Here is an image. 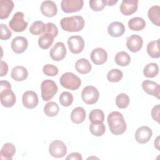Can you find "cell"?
<instances>
[{"instance_id": "cell-1", "label": "cell", "mask_w": 160, "mask_h": 160, "mask_svg": "<svg viewBox=\"0 0 160 160\" xmlns=\"http://www.w3.org/2000/svg\"><path fill=\"white\" fill-rule=\"evenodd\" d=\"M108 123L111 133L116 136L123 134L127 128L122 114L118 111H112L108 115Z\"/></svg>"}, {"instance_id": "cell-2", "label": "cell", "mask_w": 160, "mask_h": 160, "mask_svg": "<svg viewBox=\"0 0 160 160\" xmlns=\"http://www.w3.org/2000/svg\"><path fill=\"white\" fill-rule=\"evenodd\" d=\"M61 28L68 32H78L81 31L85 25L84 18L80 16L66 17L60 21Z\"/></svg>"}, {"instance_id": "cell-3", "label": "cell", "mask_w": 160, "mask_h": 160, "mask_svg": "<svg viewBox=\"0 0 160 160\" xmlns=\"http://www.w3.org/2000/svg\"><path fill=\"white\" fill-rule=\"evenodd\" d=\"M0 99L1 104L6 108H11L16 103V95L11 91V84L7 81H0Z\"/></svg>"}, {"instance_id": "cell-4", "label": "cell", "mask_w": 160, "mask_h": 160, "mask_svg": "<svg viewBox=\"0 0 160 160\" xmlns=\"http://www.w3.org/2000/svg\"><path fill=\"white\" fill-rule=\"evenodd\" d=\"M59 82L62 87L70 90H76L81 84L80 78L70 72L62 74L60 78Z\"/></svg>"}, {"instance_id": "cell-5", "label": "cell", "mask_w": 160, "mask_h": 160, "mask_svg": "<svg viewBox=\"0 0 160 160\" xmlns=\"http://www.w3.org/2000/svg\"><path fill=\"white\" fill-rule=\"evenodd\" d=\"M42 99L48 101L51 100L57 93L58 88L55 82L51 79L44 80L41 84Z\"/></svg>"}, {"instance_id": "cell-6", "label": "cell", "mask_w": 160, "mask_h": 160, "mask_svg": "<svg viewBox=\"0 0 160 160\" xmlns=\"http://www.w3.org/2000/svg\"><path fill=\"white\" fill-rule=\"evenodd\" d=\"M24 13L20 11L16 12L13 15L11 20L9 22V26L12 31L20 32L26 29L28 23L24 19Z\"/></svg>"}, {"instance_id": "cell-7", "label": "cell", "mask_w": 160, "mask_h": 160, "mask_svg": "<svg viewBox=\"0 0 160 160\" xmlns=\"http://www.w3.org/2000/svg\"><path fill=\"white\" fill-rule=\"evenodd\" d=\"M99 94L98 89L92 86L85 87L81 92V98L84 102L88 104H95L99 99Z\"/></svg>"}, {"instance_id": "cell-8", "label": "cell", "mask_w": 160, "mask_h": 160, "mask_svg": "<svg viewBox=\"0 0 160 160\" xmlns=\"http://www.w3.org/2000/svg\"><path fill=\"white\" fill-rule=\"evenodd\" d=\"M49 152L51 156L56 158H61L66 154L67 148L62 141L55 140L49 144Z\"/></svg>"}, {"instance_id": "cell-9", "label": "cell", "mask_w": 160, "mask_h": 160, "mask_svg": "<svg viewBox=\"0 0 160 160\" xmlns=\"http://www.w3.org/2000/svg\"><path fill=\"white\" fill-rule=\"evenodd\" d=\"M82 0H62L61 6L62 11L66 13H71L79 11L83 7Z\"/></svg>"}, {"instance_id": "cell-10", "label": "cell", "mask_w": 160, "mask_h": 160, "mask_svg": "<svg viewBox=\"0 0 160 160\" xmlns=\"http://www.w3.org/2000/svg\"><path fill=\"white\" fill-rule=\"evenodd\" d=\"M68 44L72 53L79 54L84 49V41L80 36H72L68 38Z\"/></svg>"}, {"instance_id": "cell-11", "label": "cell", "mask_w": 160, "mask_h": 160, "mask_svg": "<svg viewBox=\"0 0 160 160\" xmlns=\"http://www.w3.org/2000/svg\"><path fill=\"white\" fill-rule=\"evenodd\" d=\"M50 57L55 61L62 60L66 55L65 44L62 42H56L50 50Z\"/></svg>"}, {"instance_id": "cell-12", "label": "cell", "mask_w": 160, "mask_h": 160, "mask_svg": "<svg viewBox=\"0 0 160 160\" xmlns=\"http://www.w3.org/2000/svg\"><path fill=\"white\" fill-rule=\"evenodd\" d=\"M152 135V130L148 126H143L139 128L135 132V139L139 144L147 143Z\"/></svg>"}, {"instance_id": "cell-13", "label": "cell", "mask_w": 160, "mask_h": 160, "mask_svg": "<svg viewBox=\"0 0 160 160\" xmlns=\"http://www.w3.org/2000/svg\"><path fill=\"white\" fill-rule=\"evenodd\" d=\"M24 106L28 109H33L38 104L39 100L37 94L33 91H26L22 98Z\"/></svg>"}, {"instance_id": "cell-14", "label": "cell", "mask_w": 160, "mask_h": 160, "mask_svg": "<svg viewBox=\"0 0 160 160\" xmlns=\"http://www.w3.org/2000/svg\"><path fill=\"white\" fill-rule=\"evenodd\" d=\"M138 0H123L120 5V11L125 16H129L136 12Z\"/></svg>"}, {"instance_id": "cell-15", "label": "cell", "mask_w": 160, "mask_h": 160, "mask_svg": "<svg viewBox=\"0 0 160 160\" xmlns=\"http://www.w3.org/2000/svg\"><path fill=\"white\" fill-rule=\"evenodd\" d=\"M143 41L142 38L137 34H132L127 38L126 46L132 52H138L142 46Z\"/></svg>"}, {"instance_id": "cell-16", "label": "cell", "mask_w": 160, "mask_h": 160, "mask_svg": "<svg viewBox=\"0 0 160 160\" xmlns=\"http://www.w3.org/2000/svg\"><path fill=\"white\" fill-rule=\"evenodd\" d=\"M11 46L12 50L15 53L21 54L26 50L28 46V41L23 36H17L12 39Z\"/></svg>"}, {"instance_id": "cell-17", "label": "cell", "mask_w": 160, "mask_h": 160, "mask_svg": "<svg viewBox=\"0 0 160 160\" xmlns=\"http://www.w3.org/2000/svg\"><path fill=\"white\" fill-rule=\"evenodd\" d=\"M142 88L147 94L159 99L160 86L157 82L151 80H145L142 82Z\"/></svg>"}, {"instance_id": "cell-18", "label": "cell", "mask_w": 160, "mask_h": 160, "mask_svg": "<svg viewBox=\"0 0 160 160\" xmlns=\"http://www.w3.org/2000/svg\"><path fill=\"white\" fill-rule=\"evenodd\" d=\"M91 59L96 65H101L108 59L107 52L101 48H95L91 52Z\"/></svg>"}, {"instance_id": "cell-19", "label": "cell", "mask_w": 160, "mask_h": 160, "mask_svg": "<svg viewBox=\"0 0 160 160\" xmlns=\"http://www.w3.org/2000/svg\"><path fill=\"white\" fill-rule=\"evenodd\" d=\"M41 11L44 16L54 17L58 12L57 6L52 1H44L41 5Z\"/></svg>"}, {"instance_id": "cell-20", "label": "cell", "mask_w": 160, "mask_h": 160, "mask_svg": "<svg viewBox=\"0 0 160 160\" xmlns=\"http://www.w3.org/2000/svg\"><path fill=\"white\" fill-rule=\"evenodd\" d=\"M125 27L124 24L118 21L111 22L108 28V32L112 37L118 38L121 36L125 32Z\"/></svg>"}, {"instance_id": "cell-21", "label": "cell", "mask_w": 160, "mask_h": 160, "mask_svg": "<svg viewBox=\"0 0 160 160\" xmlns=\"http://www.w3.org/2000/svg\"><path fill=\"white\" fill-rule=\"evenodd\" d=\"M14 6V4L11 0L0 1V19H4L9 17Z\"/></svg>"}, {"instance_id": "cell-22", "label": "cell", "mask_w": 160, "mask_h": 160, "mask_svg": "<svg viewBox=\"0 0 160 160\" xmlns=\"http://www.w3.org/2000/svg\"><path fill=\"white\" fill-rule=\"evenodd\" d=\"M16 153L15 146L10 142L5 143L0 151L1 159L2 160H11Z\"/></svg>"}, {"instance_id": "cell-23", "label": "cell", "mask_w": 160, "mask_h": 160, "mask_svg": "<svg viewBox=\"0 0 160 160\" xmlns=\"http://www.w3.org/2000/svg\"><path fill=\"white\" fill-rule=\"evenodd\" d=\"M28 76V72L26 68L22 66H17L12 68L11 76L16 81H22L25 80Z\"/></svg>"}, {"instance_id": "cell-24", "label": "cell", "mask_w": 160, "mask_h": 160, "mask_svg": "<svg viewBox=\"0 0 160 160\" xmlns=\"http://www.w3.org/2000/svg\"><path fill=\"white\" fill-rule=\"evenodd\" d=\"M92 66L89 61L85 58L78 59L75 63V69L80 74H85L89 73L91 70Z\"/></svg>"}, {"instance_id": "cell-25", "label": "cell", "mask_w": 160, "mask_h": 160, "mask_svg": "<svg viewBox=\"0 0 160 160\" xmlns=\"http://www.w3.org/2000/svg\"><path fill=\"white\" fill-rule=\"evenodd\" d=\"M86 118V111L82 107L75 108L71 112V119L75 124L82 122Z\"/></svg>"}, {"instance_id": "cell-26", "label": "cell", "mask_w": 160, "mask_h": 160, "mask_svg": "<svg viewBox=\"0 0 160 160\" xmlns=\"http://www.w3.org/2000/svg\"><path fill=\"white\" fill-rule=\"evenodd\" d=\"M146 26V21L144 19L140 17H135L131 18L128 21L129 28L134 31L142 30Z\"/></svg>"}, {"instance_id": "cell-27", "label": "cell", "mask_w": 160, "mask_h": 160, "mask_svg": "<svg viewBox=\"0 0 160 160\" xmlns=\"http://www.w3.org/2000/svg\"><path fill=\"white\" fill-rule=\"evenodd\" d=\"M148 18L156 26H160V7L158 5L151 7L148 12Z\"/></svg>"}, {"instance_id": "cell-28", "label": "cell", "mask_w": 160, "mask_h": 160, "mask_svg": "<svg viewBox=\"0 0 160 160\" xmlns=\"http://www.w3.org/2000/svg\"><path fill=\"white\" fill-rule=\"evenodd\" d=\"M147 52L152 58H159L160 56L159 39L149 42L147 45Z\"/></svg>"}, {"instance_id": "cell-29", "label": "cell", "mask_w": 160, "mask_h": 160, "mask_svg": "<svg viewBox=\"0 0 160 160\" xmlns=\"http://www.w3.org/2000/svg\"><path fill=\"white\" fill-rule=\"evenodd\" d=\"M91 133L95 136H101L106 131V127L103 122H91L89 126Z\"/></svg>"}, {"instance_id": "cell-30", "label": "cell", "mask_w": 160, "mask_h": 160, "mask_svg": "<svg viewBox=\"0 0 160 160\" xmlns=\"http://www.w3.org/2000/svg\"><path fill=\"white\" fill-rule=\"evenodd\" d=\"M114 61L120 66H127L131 62V57L128 53L121 51L116 54Z\"/></svg>"}, {"instance_id": "cell-31", "label": "cell", "mask_w": 160, "mask_h": 160, "mask_svg": "<svg viewBox=\"0 0 160 160\" xmlns=\"http://www.w3.org/2000/svg\"><path fill=\"white\" fill-rule=\"evenodd\" d=\"M159 72V66L156 63L151 62L145 66L143 69V74L146 78H154Z\"/></svg>"}, {"instance_id": "cell-32", "label": "cell", "mask_w": 160, "mask_h": 160, "mask_svg": "<svg viewBox=\"0 0 160 160\" xmlns=\"http://www.w3.org/2000/svg\"><path fill=\"white\" fill-rule=\"evenodd\" d=\"M59 111L58 104L53 101H50L46 103L44 107V114L49 117L56 116Z\"/></svg>"}, {"instance_id": "cell-33", "label": "cell", "mask_w": 160, "mask_h": 160, "mask_svg": "<svg viewBox=\"0 0 160 160\" xmlns=\"http://www.w3.org/2000/svg\"><path fill=\"white\" fill-rule=\"evenodd\" d=\"M54 37L50 34L44 33L38 39V45L43 49H48L54 41Z\"/></svg>"}, {"instance_id": "cell-34", "label": "cell", "mask_w": 160, "mask_h": 160, "mask_svg": "<svg viewBox=\"0 0 160 160\" xmlns=\"http://www.w3.org/2000/svg\"><path fill=\"white\" fill-rule=\"evenodd\" d=\"M46 28V24H45L42 21H34L29 28V32L33 35H39L44 32Z\"/></svg>"}, {"instance_id": "cell-35", "label": "cell", "mask_w": 160, "mask_h": 160, "mask_svg": "<svg viewBox=\"0 0 160 160\" xmlns=\"http://www.w3.org/2000/svg\"><path fill=\"white\" fill-rule=\"evenodd\" d=\"M122 76L123 73L119 69H112L107 74V79L111 82H119L121 80Z\"/></svg>"}, {"instance_id": "cell-36", "label": "cell", "mask_w": 160, "mask_h": 160, "mask_svg": "<svg viewBox=\"0 0 160 160\" xmlns=\"http://www.w3.org/2000/svg\"><path fill=\"white\" fill-rule=\"evenodd\" d=\"M59 101L61 105L64 107H68L73 102V96L68 91H64L60 94Z\"/></svg>"}, {"instance_id": "cell-37", "label": "cell", "mask_w": 160, "mask_h": 160, "mask_svg": "<svg viewBox=\"0 0 160 160\" xmlns=\"http://www.w3.org/2000/svg\"><path fill=\"white\" fill-rule=\"evenodd\" d=\"M129 98L125 93H121L116 98V104L120 109L126 108L129 104Z\"/></svg>"}, {"instance_id": "cell-38", "label": "cell", "mask_w": 160, "mask_h": 160, "mask_svg": "<svg viewBox=\"0 0 160 160\" xmlns=\"http://www.w3.org/2000/svg\"><path fill=\"white\" fill-rule=\"evenodd\" d=\"M89 119L91 122H103L104 120V114L102 110L94 109L90 112Z\"/></svg>"}, {"instance_id": "cell-39", "label": "cell", "mask_w": 160, "mask_h": 160, "mask_svg": "<svg viewBox=\"0 0 160 160\" xmlns=\"http://www.w3.org/2000/svg\"><path fill=\"white\" fill-rule=\"evenodd\" d=\"M89 4L92 10L94 11H102L106 5V0H91Z\"/></svg>"}, {"instance_id": "cell-40", "label": "cell", "mask_w": 160, "mask_h": 160, "mask_svg": "<svg viewBox=\"0 0 160 160\" xmlns=\"http://www.w3.org/2000/svg\"><path fill=\"white\" fill-rule=\"evenodd\" d=\"M43 73L48 76H55L58 74V68L51 64H45L42 68Z\"/></svg>"}, {"instance_id": "cell-41", "label": "cell", "mask_w": 160, "mask_h": 160, "mask_svg": "<svg viewBox=\"0 0 160 160\" xmlns=\"http://www.w3.org/2000/svg\"><path fill=\"white\" fill-rule=\"evenodd\" d=\"M12 36V32L4 24H0V38L1 40H8Z\"/></svg>"}, {"instance_id": "cell-42", "label": "cell", "mask_w": 160, "mask_h": 160, "mask_svg": "<svg viewBox=\"0 0 160 160\" xmlns=\"http://www.w3.org/2000/svg\"><path fill=\"white\" fill-rule=\"evenodd\" d=\"M44 33L50 34L51 36L55 38L58 34V29L54 24H53L52 22H48L46 24V30Z\"/></svg>"}, {"instance_id": "cell-43", "label": "cell", "mask_w": 160, "mask_h": 160, "mask_svg": "<svg viewBox=\"0 0 160 160\" xmlns=\"http://www.w3.org/2000/svg\"><path fill=\"white\" fill-rule=\"evenodd\" d=\"M159 110H160V106L159 104H157L154 106L152 110H151V116L152 119L159 123Z\"/></svg>"}, {"instance_id": "cell-44", "label": "cell", "mask_w": 160, "mask_h": 160, "mask_svg": "<svg viewBox=\"0 0 160 160\" xmlns=\"http://www.w3.org/2000/svg\"><path fill=\"white\" fill-rule=\"evenodd\" d=\"M1 72H0V76L2 77L7 74L8 71V64L3 61H1Z\"/></svg>"}, {"instance_id": "cell-45", "label": "cell", "mask_w": 160, "mask_h": 160, "mask_svg": "<svg viewBox=\"0 0 160 160\" xmlns=\"http://www.w3.org/2000/svg\"><path fill=\"white\" fill-rule=\"evenodd\" d=\"M66 159H73V160H82V158L81 154L74 152L69 154L66 158Z\"/></svg>"}, {"instance_id": "cell-46", "label": "cell", "mask_w": 160, "mask_h": 160, "mask_svg": "<svg viewBox=\"0 0 160 160\" xmlns=\"http://www.w3.org/2000/svg\"><path fill=\"white\" fill-rule=\"evenodd\" d=\"M106 5L110 6H113L114 4L118 2V0H106Z\"/></svg>"}, {"instance_id": "cell-47", "label": "cell", "mask_w": 160, "mask_h": 160, "mask_svg": "<svg viewBox=\"0 0 160 160\" xmlns=\"http://www.w3.org/2000/svg\"><path fill=\"white\" fill-rule=\"evenodd\" d=\"M159 136H158L157 138L156 139V140L154 141V147L158 150L159 151Z\"/></svg>"}]
</instances>
